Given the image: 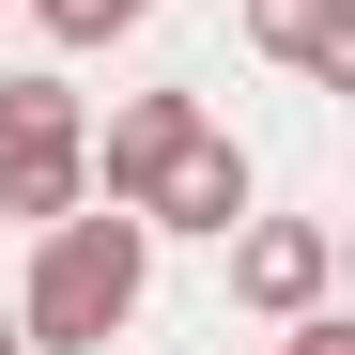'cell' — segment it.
Wrapping results in <instances>:
<instances>
[{
	"label": "cell",
	"instance_id": "obj_2",
	"mask_svg": "<svg viewBox=\"0 0 355 355\" xmlns=\"http://www.w3.org/2000/svg\"><path fill=\"white\" fill-rule=\"evenodd\" d=\"M62 201H93V124L62 78H0V216L46 232Z\"/></svg>",
	"mask_w": 355,
	"mask_h": 355
},
{
	"label": "cell",
	"instance_id": "obj_3",
	"mask_svg": "<svg viewBox=\"0 0 355 355\" xmlns=\"http://www.w3.org/2000/svg\"><path fill=\"white\" fill-rule=\"evenodd\" d=\"M216 248H232V309H263V324H293V309H324V278H340V248H324V216H232Z\"/></svg>",
	"mask_w": 355,
	"mask_h": 355
},
{
	"label": "cell",
	"instance_id": "obj_8",
	"mask_svg": "<svg viewBox=\"0 0 355 355\" xmlns=\"http://www.w3.org/2000/svg\"><path fill=\"white\" fill-rule=\"evenodd\" d=\"M278 355H355V324H340V309H293V340H278Z\"/></svg>",
	"mask_w": 355,
	"mask_h": 355
},
{
	"label": "cell",
	"instance_id": "obj_5",
	"mask_svg": "<svg viewBox=\"0 0 355 355\" xmlns=\"http://www.w3.org/2000/svg\"><path fill=\"white\" fill-rule=\"evenodd\" d=\"M232 216H248V155L201 124V139H186V155L139 186V232H232Z\"/></svg>",
	"mask_w": 355,
	"mask_h": 355
},
{
	"label": "cell",
	"instance_id": "obj_1",
	"mask_svg": "<svg viewBox=\"0 0 355 355\" xmlns=\"http://www.w3.org/2000/svg\"><path fill=\"white\" fill-rule=\"evenodd\" d=\"M139 278H155L139 201H62V216H46V248H31L16 340H31V355H108V340L139 324Z\"/></svg>",
	"mask_w": 355,
	"mask_h": 355
},
{
	"label": "cell",
	"instance_id": "obj_9",
	"mask_svg": "<svg viewBox=\"0 0 355 355\" xmlns=\"http://www.w3.org/2000/svg\"><path fill=\"white\" fill-rule=\"evenodd\" d=\"M0 355H31V340H16V309H0Z\"/></svg>",
	"mask_w": 355,
	"mask_h": 355
},
{
	"label": "cell",
	"instance_id": "obj_6",
	"mask_svg": "<svg viewBox=\"0 0 355 355\" xmlns=\"http://www.w3.org/2000/svg\"><path fill=\"white\" fill-rule=\"evenodd\" d=\"M248 46L293 78H355V0H248Z\"/></svg>",
	"mask_w": 355,
	"mask_h": 355
},
{
	"label": "cell",
	"instance_id": "obj_7",
	"mask_svg": "<svg viewBox=\"0 0 355 355\" xmlns=\"http://www.w3.org/2000/svg\"><path fill=\"white\" fill-rule=\"evenodd\" d=\"M31 16H46V46H108V31H139L155 0H31Z\"/></svg>",
	"mask_w": 355,
	"mask_h": 355
},
{
	"label": "cell",
	"instance_id": "obj_4",
	"mask_svg": "<svg viewBox=\"0 0 355 355\" xmlns=\"http://www.w3.org/2000/svg\"><path fill=\"white\" fill-rule=\"evenodd\" d=\"M186 139H201V93H124V108L93 124V201H139Z\"/></svg>",
	"mask_w": 355,
	"mask_h": 355
}]
</instances>
